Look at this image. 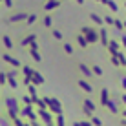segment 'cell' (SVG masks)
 Here are the masks:
<instances>
[{
  "label": "cell",
  "instance_id": "cell-1",
  "mask_svg": "<svg viewBox=\"0 0 126 126\" xmlns=\"http://www.w3.org/2000/svg\"><path fill=\"white\" fill-rule=\"evenodd\" d=\"M22 18H24V13H16V15H13V16H11L13 22H15V20H22Z\"/></svg>",
  "mask_w": 126,
  "mask_h": 126
},
{
  "label": "cell",
  "instance_id": "cell-2",
  "mask_svg": "<svg viewBox=\"0 0 126 126\" xmlns=\"http://www.w3.org/2000/svg\"><path fill=\"white\" fill-rule=\"evenodd\" d=\"M6 6H11V0H6Z\"/></svg>",
  "mask_w": 126,
  "mask_h": 126
}]
</instances>
